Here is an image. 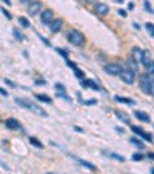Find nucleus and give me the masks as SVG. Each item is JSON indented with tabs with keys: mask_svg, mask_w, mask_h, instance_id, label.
Wrapping results in <instances>:
<instances>
[{
	"mask_svg": "<svg viewBox=\"0 0 154 174\" xmlns=\"http://www.w3.org/2000/svg\"><path fill=\"white\" fill-rule=\"evenodd\" d=\"M140 90L148 96H154V77L151 74L140 75Z\"/></svg>",
	"mask_w": 154,
	"mask_h": 174,
	"instance_id": "1",
	"label": "nucleus"
},
{
	"mask_svg": "<svg viewBox=\"0 0 154 174\" xmlns=\"http://www.w3.org/2000/svg\"><path fill=\"white\" fill-rule=\"evenodd\" d=\"M16 103L20 105V106H23V108H28V109H31V111H34V113L39 114V116H43V117H46V111L42 109L39 105H35L34 102H31V100L22 99V97H16Z\"/></svg>",
	"mask_w": 154,
	"mask_h": 174,
	"instance_id": "2",
	"label": "nucleus"
},
{
	"mask_svg": "<svg viewBox=\"0 0 154 174\" xmlns=\"http://www.w3.org/2000/svg\"><path fill=\"white\" fill-rule=\"evenodd\" d=\"M68 40H70V43H72V45H76V46H82L85 43L83 34L77 29H71L70 33H68Z\"/></svg>",
	"mask_w": 154,
	"mask_h": 174,
	"instance_id": "3",
	"label": "nucleus"
},
{
	"mask_svg": "<svg viewBox=\"0 0 154 174\" xmlns=\"http://www.w3.org/2000/svg\"><path fill=\"white\" fill-rule=\"evenodd\" d=\"M103 69H105V73H108L110 75H120L122 73V66L120 63H116V62H110V63H106L105 66H103Z\"/></svg>",
	"mask_w": 154,
	"mask_h": 174,
	"instance_id": "4",
	"label": "nucleus"
},
{
	"mask_svg": "<svg viewBox=\"0 0 154 174\" xmlns=\"http://www.w3.org/2000/svg\"><path fill=\"white\" fill-rule=\"evenodd\" d=\"M131 60L134 62L136 65H142V60H143V50H140V48L134 46L133 50H131Z\"/></svg>",
	"mask_w": 154,
	"mask_h": 174,
	"instance_id": "5",
	"label": "nucleus"
},
{
	"mask_svg": "<svg viewBox=\"0 0 154 174\" xmlns=\"http://www.w3.org/2000/svg\"><path fill=\"white\" fill-rule=\"evenodd\" d=\"M120 79L123 80V82L126 85H133L134 83V71H131V69H122V73H120Z\"/></svg>",
	"mask_w": 154,
	"mask_h": 174,
	"instance_id": "6",
	"label": "nucleus"
},
{
	"mask_svg": "<svg viewBox=\"0 0 154 174\" xmlns=\"http://www.w3.org/2000/svg\"><path fill=\"white\" fill-rule=\"evenodd\" d=\"M40 20H42L43 25H49L51 22L54 20V12L52 10H45L42 12V16H40Z\"/></svg>",
	"mask_w": 154,
	"mask_h": 174,
	"instance_id": "7",
	"label": "nucleus"
},
{
	"mask_svg": "<svg viewBox=\"0 0 154 174\" xmlns=\"http://www.w3.org/2000/svg\"><path fill=\"white\" fill-rule=\"evenodd\" d=\"M40 11H42V3H40L39 0H35V2H31V5L28 6V14H29V16H37Z\"/></svg>",
	"mask_w": 154,
	"mask_h": 174,
	"instance_id": "8",
	"label": "nucleus"
},
{
	"mask_svg": "<svg viewBox=\"0 0 154 174\" xmlns=\"http://www.w3.org/2000/svg\"><path fill=\"white\" fill-rule=\"evenodd\" d=\"M131 129H133V131H134V133H136V134H137V136L143 137V139L147 140V142H153V136L149 134V133H147V131H145V129L139 128V126H134V125H133V126H131Z\"/></svg>",
	"mask_w": 154,
	"mask_h": 174,
	"instance_id": "9",
	"label": "nucleus"
},
{
	"mask_svg": "<svg viewBox=\"0 0 154 174\" xmlns=\"http://www.w3.org/2000/svg\"><path fill=\"white\" fill-rule=\"evenodd\" d=\"M94 11H96L97 16H106L110 12V6L106 3H96L94 5Z\"/></svg>",
	"mask_w": 154,
	"mask_h": 174,
	"instance_id": "10",
	"label": "nucleus"
},
{
	"mask_svg": "<svg viewBox=\"0 0 154 174\" xmlns=\"http://www.w3.org/2000/svg\"><path fill=\"white\" fill-rule=\"evenodd\" d=\"M82 86L83 88H88V90H96V91H100V86L94 82V80H89V79H83L82 80Z\"/></svg>",
	"mask_w": 154,
	"mask_h": 174,
	"instance_id": "11",
	"label": "nucleus"
},
{
	"mask_svg": "<svg viewBox=\"0 0 154 174\" xmlns=\"http://www.w3.org/2000/svg\"><path fill=\"white\" fill-rule=\"evenodd\" d=\"M49 25H51L49 26V31H51V33H59L63 26V20L62 19H54Z\"/></svg>",
	"mask_w": 154,
	"mask_h": 174,
	"instance_id": "12",
	"label": "nucleus"
},
{
	"mask_svg": "<svg viewBox=\"0 0 154 174\" xmlns=\"http://www.w3.org/2000/svg\"><path fill=\"white\" fill-rule=\"evenodd\" d=\"M5 125H6V128H10V129H22L20 122H19V120H16V119H12V117L6 119L5 120Z\"/></svg>",
	"mask_w": 154,
	"mask_h": 174,
	"instance_id": "13",
	"label": "nucleus"
},
{
	"mask_svg": "<svg viewBox=\"0 0 154 174\" xmlns=\"http://www.w3.org/2000/svg\"><path fill=\"white\" fill-rule=\"evenodd\" d=\"M66 63H68V66H70V68L76 73V77H77V79H82V80H83V73H82V71H80L79 68H77L74 62H71V60H68V59H66Z\"/></svg>",
	"mask_w": 154,
	"mask_h": 174,
	"instance_id": "14",
	"label": "nucleus"
},
{
	"mask_svg": "<svg viewBox=\"0 0 154 174\" xmlns=\"http://www.w3.org/2000/svg\"><path fill=\"white\" fill-rule=\"evenodd\" d=\"M116 102H120V103H126V105H136V102L133 99H128V97H122V96H116L114 97Z\"/></svg>",
	"mask_w": 154,
	"mask_h": 174,
	"instance_id": "15",
	"label": "nucleus"
},
{
	"mask_svg": "<svg viewBox=\"0 0 154 174\" xmlns=\"http://www.w3.org/2000/svg\"><path fill=\"white\" fill-rule=\"evenodd\" d=\"M134 116H136V117H137L139 120H142V122H149V120H151V119H149V116H148L147 113H143V111H136Z\"/></svg>",
	"mask_w": 154,
	"mask_h": 174,
	"instance_id": "16",
	"label": "nucleus"
},
{
	"mask_svg": "<svg viewBox=\"0 0 154 174\" xmlns=\"http://www.w3.org/2000/svg\"><path fill=\"white\" fill-rule=\"evenodd\" d=\"M116 116H117V117H119V119L122 120V122H125V123L131 125V120H129V117H128V116H126V114L123 113V111H116Z\"/></svg>",
	"mask_w": 154,
	"mask_h": 174,
	"instance_id": "17",
	"label": "nucleus"
},
{
	"mask_svg": "<svg viewBox=\"0 0 154 174\" xmlns=\"http://www.w3.org/2000/svg\"><path fill=\"white\" fill-rule=\"evenodd\" d=\"M35 99L40 100V102H45V103H51V97L46 96V94H35Z\"/></svg>",
	"mask_w": 154,
	"mask_h": 174,
	"instance_id": "18",
	"label": "nucleus"
},
{
	"mask_svg": "<svg viewBox=\"0 0 154 174\" xmlns=\"http://www.w3.org/2000/svg\"><path fill=\"white\" fill-rule=\"evenodd\" d=\"M77 162H79L80 165H83V167H87L88 169H93V171H96V167H94L93 163H88L87 160H83V159H77Z\"/></svg>",
	"mask_w": 154,
	"mask_h": 174,
	"instance_id": "19",
	"label": "nucleus"
},
{
	"mask_svg": "<svg viewBox=\"0 0 154 174\" xmlns=\"http://www.w3.org/2000/svg\"><path fill=\"white\" fill-rule=\"evenodd\" d=\"M29 143H31V145H34V146H37V148H42V146H43L42 142L37 140L35 137H29Z\"/></svg>",
	"mask_w": 154,
	"mask_h": 174,
	"instance_id": "20",
	"label": "nucleus"
},
{
	"mask_svg": "<svg viewBox=\"0 0 154 174\" xmlns=\"http://www.w3.org/2000/svg\"><path fill=\"white\" fill-rule=\"evenodd\" d=\"M103 154H108V156H110V157L116 159V160H119V162H125V157H122V156L116 154V153H103Z\"/></svg>",
	"mask_w": 154,
	"mask_h": 174,
	"instance_id": "21",
	"label": "nucleus"
},
{
	"mask_svg": "<svg viewBox=\"0 0 154 174\" xmlns=\"http://www.w3.org/2000/svg\"><path fill=\"white\" fill-rule=\"evenodd\" d=\"M19 23L23 26V28H29V20L26 17H19Z\"/></svg>",
	"mask_w": 154,
	"mask_h": 174,
	"instance_id": "22",
	"label": "nucleus"
},
{
	"mask_svg": "<svg viewBox=\"0 0 154 174\" xmlns=\"http://www.w3.org/2000/svg\"><path fill=\"white\" fill-rule=\"evenodd\" d=\"M129 142H131L133 145H136V146H139V148H142V150H143V143H142V140L136 139V137H131V139H129Z\"/></svg>",
	"mask_w": 154,
	"mask_h": 174,
	"instance_id": "23",
	"label": "nucleus"
},
{
	"mask_svg": "<svg viewBox=\"0 0 154 174\" xmlns=\"http://www.w3.org/2000/svg\"><path fill=\"white\" fill-rule=\"evenodd\" d=\"M54 88H56V91L59 92V94H65V86H63L62 83H56Z\"/></svg>",
	"mask_w": 154,
	"mask_h": 174,
	"instance_id": "24",
	"label": "nucleus"
},
{
	"mask_svg": "<svg viewBox=\"0 0 154 174\" xmlns=\"http://www.w3.org/2000/svg\"><path fill=\"white\" fill-rule=\"evenodd\" d=\"M145 28H147V31L154 37V25L153 23H147V25H145Z\"/></svg>",
	"mask_w": 154,
	"mask_h": 174,
	"instance_id": "25",
	"label": "nucleus"
},
{
	"mask_svg": "<svg viewBox=\"0 0 154 174\" xmlns=\"http://www.w3.org/2000/svg\"><path fill=\"white\" fill-rule=\"evenodd\" d=\"M128 69H131V71H134V73H136V69H137V65H136V63H134V62L131 60V59L128 60Z\"/></svg>",
	"mask_w": 154,
	"mask_h": 174,
	"instance_id": "26",
	"label": "nucleus"
},
{
	"mask_svg": "<svg viewBox=\"0 0 154 174\" xmlns=\"http://www.w3.org/2000/svg\"><path fill=\"white\" fill-rule=\"evenodd\" d=\"M133 160H136V162H139V160H143V154H142V153H134V154H133Z\"/></svg>",
	"mask_w": 154,
	"mask_h": 174,
	"instance_id": "27",
	"label": "nucleus"
},
{
	"mask_svg": "<svg viewBox=\"0 0 154 174\" xmlns=\"http://www.w3.org/2000/svg\"><path fill=\"white\" fill-rule=\"evenodd\" d=\"M12 34H14V37L17 40H23V35H22V33H19V29H14V31H12Z\"/></svg>",
	"mask_w": 154,
	"mask_h": 174,
	"instance_id": "28",
	"label": "nucleus"
},
{
	"mask_svg": "<svg viewBox=\"0 0 154 174\" xmlns=\"http://www.w3.org/2000/svg\"><path fill=\"white\" fill-rule=\"evenodd\" d=\"M0 11H2V14H3V16H5V17H6V19H12V16H11V12H10V11H6V10H5V8H0Z\"/></svg>",
	"mask_w": 154,
	"mask_h": 174,
	"instance_id": "29",
	"label": "nucleus"
},
{
	"mask_svg": "<svg viewBox=\"0 0 154 174\" xmlns=\"http://www.w3.org/2000/svg\"><path fill=\"white\" fill-rule=\"evenodd\" d=\"M57 52H59V54H62L63 57H68V52L65 51V50H62V48H57V50H56Z\"/></svg>",
	"mask_w": 154,
	"mask_h": 174,
	"instance_id": "30",
	"label": "nucleus"
},
{
	"mask_svg": "<svg viewBox=\"0 0 154 174\" xmlns=\"http://www.w3.org/2000/svg\"><path fill=\"white\" fill-rule=\"evenodd\" d=\"M96 99H89V100H87V102H85V103H87V105H96Z\"/></svg>",
	"mask_w": 154,
	"mask_h": 174,
	"instance_id": "31",
	"label": "nucleus"
},
{
	"mask_svg": "<svg viewBox=\"0 0 154 174\" xmlns=\"http://www.w3.org/2000/svg\"><path fill=\"white\" fill-rule=\"evenodd\" d=\"M0 94H2V96H5V97H8V91H6V90H3V88L0 86Z\"/></svg>",
	"mask_w": 154,
	"mask_h": 174,
	"instance_id": "32",
	"label": "nucleus"
},
{
	"mask_svg": "<svg viewBox=\"0 0 154 174\" xmlns=\"http://www.w3.org/2000/svg\"><path fill=\"white\" fill-rule=\"evenodd\" d=\"M5 83H6V85H10V86H12V88H14V86H16V85H14V83H12V82H11V80H8V79H5Z\"/></svg>",
	"mask_w": 154,
	"mask_h": 174,
	"instance_id": "33",
	"label": "nucleus"
},
{
	"mask_svg": "<svg viewBox=\"0 0 154 174\" xmlns=\"http://www.w3.org/2000/svg\"><path fill=\"white\" fill-rule=\"evenodd\" d=\"M145 10L151 11V6H149V3H148V2H145Z\"/></svg>",
	"mask_w": 154,
	"mask_h": 174,
	"instance_id": "34",
	"label": "nucleus"
},
{
	"mask_svg": "<svg viewBox=\"0 0 154 174\" xmlns=\"http://www.w3.org/2000/svg\"><path fill=\"white\" fill-rule=\"evenodd\" d=\"M119 14H120L122 17H126V12H125L123 10H120V11H119Z\"/></svg>",
	"mask_w": 154,
	"mask_h": 174,
	"instance_id": "35",
	"label": "nucleus"
},
{
	"mask_svg": "<svg viewBox=\"0 0 154 174\" xmlns=\"http://www.w3.org/2000/svg\"><path fill=\"white\" fill-rule=\"evenodd\" d=\"M35 83H37V85H45L46 82H45V80H37V82H35Z\"/></svg>",
	"mask_w": 154,
	"mask_h": 174,
	"instance_id": "36",
	"label": "nucleus"
},
{
	"mask_svg": "<svg viewBox=\"0 0 154 174\" xmlns=\"http://www.w3.org/2000/svg\"><path fill=\"white\" fill-rule=\"evenodd\" d=\"M19 2H20V3H29L31 0H19Z\"/></svg>",
	"mask_w": 154,
	"mask_h": 174,
	"instance_id": "37",
	"label": "nucleus"
},
{
	"mask_svg": "<svg viewBox=\"0 0 154 174\" xmlns=\"http://www.w3.org/2000/svg\"><path fill=\"white\" fill-rule=\"evenodd\" d=\"M148 157H149V159H154V153H149V154H148Z\"/></svg>",
	"mask_w": 154,
	"mask_h": 174,
	"instance_id": "38",
	"label": "nucleus"
},
{
	"mask_svg": "<svg viewBox=\"0 0 154 174\" xmlns=\"http://www.w3.org/2000/svg\"><path fill=\"white\" fill-rule=\"evenodd\" d=\"M3 2H5L6 5H11V2H10V0H3Z\"/></svg>",
	"mask_w": 154,
	"mask_h": 174,
	"instance_id": "39",
	"label": "nucleus"
},
{
	"mask_svg": "<svg viewBox=\"0 0 154 174\" xmlns=\"http://www.w3.org/2000/svg\"><path fill=\"white\" fill-rule=\"evenodd\" d=\"M80 2H89V0H80Z\"/></svg>",
	"mask_w": 154,
	"mask_h": 174,
	"instance_id": "40",
	"label": "nucleus"
},
{
	"mask_svg": "<svg viewBox=\"0 0 154 174\" xmlns=\"http://www.w3.org/2000/svg\"><path fill=\"white\" fill-rule=\"evenodd\" d=\"M151 174H154V168H153V169H151Z\"/></svg>",
	"mask_w": 154,
	"mask_h": 174,
	"instance_id": "41",
	"label": "nucleus"
},
{
	"mask_svg": "<svg viewBox=\"0 0 154 174\" xmlns=\"http://www.w3.org/2000/svg\"><path fill=\"white\" fill-rule=\"evenodd\" d=\"M46 174H51V173H46Z\"/></svg>",
	"mask_w": 154,
	"mask_h": 174,
	"instance_id": "42",
	"label": "nucleus"
}]
</instances>
